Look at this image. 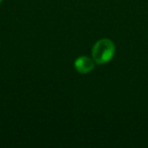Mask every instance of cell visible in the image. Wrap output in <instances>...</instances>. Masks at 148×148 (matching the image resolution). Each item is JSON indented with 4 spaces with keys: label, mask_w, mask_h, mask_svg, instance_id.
<instances>
[{
    "label": "cell",
    "mask_w": 148,
    "mask_h": 148,
    "mask_svg": "<svg viewBox=\"0 0 148 148\" xmlns=\"http://www.w3.org/2000/svg\"><path fill=\"white\" fill-rule=\"evenodd\" d=\"M116 47L110 39L99 40L92 47V59L97 64H106L115 56Z\"/></svg>",
    "instance_id": "obj_1"
},
{
    "label": "cell",
    "mask_w": 148,
    "mask_h": 148,
    "mask_svg": "<svg viewBox=\"0 0 148 148\" xmlns=\"http://www.w3.org/2000/svg\"><path fill=\"white\" fill-rule=\"evenodd\" d=\"M95 63L92 59H90L87 56H80L78 57L75 62H74V67L79 73L81 74H86L89 73L93 70L95 68Z\"/></svg>",
    "instance_id": "obj_2"
},
{
    "label": "cell",
    "mask_w": 148,
    "mask_h": 148,
    "mask_svg": "<svg viewBox=\"0 0 148 148\" xmlns=\"http://www.w3.org/2000/svg\"><path fill=\"white\" fill-rule=\"evenodd\" d=\"M1 2H2V0H0V4H1Z\"/></svg>",
    "instance_id": "obj_3"
}]
</instances>
